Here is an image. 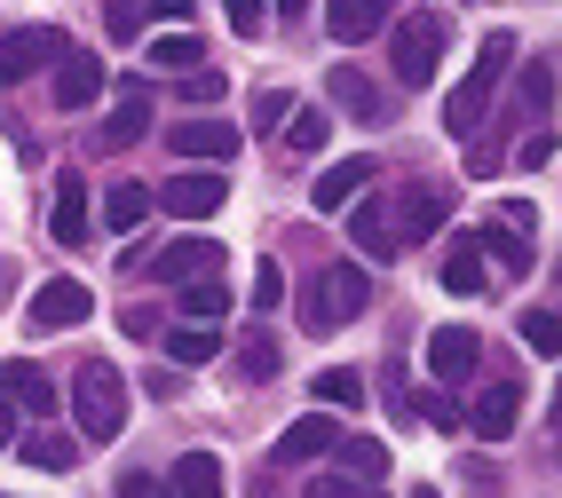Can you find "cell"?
Listing matches in <instances>:
<instances>
[{"label": "cell", "mask_w": 562, "mask_h": 498, "mask_svg": "<svg viewBox=\"0 0 562 498\" xmlns=\"http://www.w3.org/2000/svg\"><path fill=\"white\" fill-rule=\"evenodd\" d=\"M364 309H372V278L357 261H325L310 278V293H302V332H333V325H349Z\"/></svg>", "instance_id": "obj_1"}, {"label": "cell", "mask_w": 562, "mask_h": 498, "mask_svg": "<svg viewBox=\"0 0 562 498\" xmlns=\"http://www.w3.org/2000/svg\"><path fill=\"white\" fill-rule=\"evenodd\" d=\"M71 411H80V435L88 443H111L127 428V380H120V364H103V356H88L80 372H71Z\"/></svg>", "instance_id": "obj_2"}, {"label": "cell", "mask_w": 562, "mask_h": 498, "mask_svg": "<svg viewBox=\"0 0 562 498\" xmlns=\"http://www.w3.org/2000/svg\"><path fill=\"white\" fill-rule=\"evenodd\" d=\"M507 64H515V32H492V41L475 48V71L452 88V103H443V127H452L460 143L483 127V111H492V88L507 80Z\"/></svg>", "instance_id": "obj_3"}, {"label": "cell", "mask_w": 562, "mask_h": 498, "mask_svg": "<svg viewBox=\"0 0 562 498\" xmlns=\"http://www.w3.org/2000/svg\"><path fill=\"white\" fill-rule=\"evenodd\" d=\"M436 56H443V16H436V9H412V16L396 24V41H389L396 80H404V88H428V80H436Z\"/></svg>", "instance_id": "obj_4"}, {"label": "cell", "mask_w": 562, "mask_h": 498, "mask_svg": "<svg viewBox=\"0 0 562 498\" xmlns=\"http://www.w3.org/2000/svg\"><path fill=\"white\" fill-rule=\"evenodd\" d=\"M71 56V41L56 24H24V32H0V88L9 80H24V71H41V64H64Z\"/></svg>", "instance_id": "obj_5"}, {"label": "cell", "mask_w": 562, "mask_h": 498, "mask_svg": "<svg viewBox=\"0 0 562 498\" xmlns=\"http://www.w3.org/2000/svg\"><path fill=\"white\" fill-rule=\"evenodd\" d=\"M159 285H199V278H222V246L214 238H175L167 253H151L143 261Z\"/></svg>", "instance_id": "obj_6"}, {"label": "cell", "mask_w": 562, "mask_h": 498, "mask_svg": "<svg viewBox=\"0 0 562 498\" xmlns=\"http://www.w3.org/2000/svg\"><path fill=\"white\" fill-rule=\"evenodd\" d=\"M222 199H231V182H214V167H191V174L159 182V206H167V214H182V222L222 214Z\"/></svg>", "instance_id": "obj_7"}, {"label": "cell", "mask_w": 562, "mask_h": 498, "mask_svg": "<svg viewBox=\"0 0 562 498\" xmlns=\"http://www.w3.org/2000/svg\"><path fill=\"white\" fill-rule=\"evenodd\" d=\"M515 419H522V388H515V380H492V388L468 404V435L475 443H507Z\"/></svg>", "instance_id": "obj_8"}, {"label": "cell", "mask_w": 562, "mask_h": 498, "mask_svg": "<svg viewBox=\"0 0 562 498\" xmlns=\"http://www.w3.org/2000/svg\"><path fill=\"white\" fill-rule=\"evenodd\" d=\"M443 214H452V182H420V190H404V206H396V238L404 246H428Z\"/></svg>", "instance_id": "obj_9"}, {"label": "cell", "mask_w": 562, "mask_h": 498, "mask_svg": "<svg viewBox=\"0 0 562 498\" xmlns=\"http://www.w3.org/2000/svg\"><path fill=\"white\" fill-rule=\"evenodd\" d=\"M483 364V340L468 332V325H443V332H428V372L443 380V388H468V372Z\"/></svg>", "instance_id": "obj_10"}, {"label": "cell", "mask_w": 562, "mask_h": 498, "mask_svg": "<svg viewBox=\"0 0 562 498\" xmlns=\"http://www.w3.org/2000/svg\"><path fill=\"white\" fill-rule=\"evenodd\" d=\"M238 143H246V135H238L231 120H175V127H167V150H182V159H214V167L238 159Z\"/></svg>", "instance_id": "obj_11"}, {"label": "cell", "mask_w": 562, "mask_h": 498, "mask_svg": "<svg viewBox=\"0 0 562 498\" xmlns=\"http://www.w3.org/2000/svg\"><path fill=\"white\" fill-rule=\"evenodd\" d=\"M95 309V301H88V285L80 278H48L41 293H32V325H41V332H64V325H80Z\"/></svg>", "instance_id": "obj_12"}, {"label": "cell", "mask_w": 562, "mask_h": 498, "mask_svg": "<svg viewBox=\"0 0 562 498\" xmlns=\"http://www.w3.org/2000/svg\"><path fill=\"white\" fill-rule=\"evenodd\" d=\"M372 174H381L372 159H341V167H325V174L310 182V206H317V214H341V206H357Z\"/></svg>", "instance_id": "obj_13"}, {"label": "cell", "mask_w": 562, "mask_h": 498, "mask_svg": "<svg viewBox=\"0 0 562 498\" xmlns=\"http://www.w3.org/2000/svg\"><path fill=\"white\" fill-rule=\"evenodd\" d=\"M333 103H341L349 120H364V127H389V95L372 88L357 64H333Z\"/></svg>", "instance_id": "obj_14"}, {"label": "cell", "mask_w": 562, "mask_h": 498, "mask_svg": "<svg viewBox=\"0 0 562 498\" xmlns=\"http://www.w3.org/2000/svg\"><path fill=\"white\" fill-rule=\"evenodd\" d=\"M389 24V0H325V32L341 48H357V41H372V32Z\"/></svg>", "instance_id": "obj_15"}, {"label": "cell", "mask_w": 562, "mask_h": 498, "mask_svg": "<svg viewBox=\"0 0 562 498\" xmlns=\"http://www.w3.org/2000/svg\"><path fill=\"white\" fill-rule=\"evenodd\" d=\"M349 238L364 246V261H396V253H404V246H396V222H389L381 199H364V206L349 214Z\"/></svg>", "instance_id": "obj_16"}, {"label": "cell", "mask_w": 562, "mask_h": 498, "mask_svg": "<svg viewBox=\"0 0 562 498\" xmlns=\"http://www.w3.org/2000/svg\"><path fill=\"white\" fill-rule=\"evenodd\" d=\"M95 95H103V64H95V56H64V64H56V103H64V111H88Z\"/></svg>", "instance_id": "obj_17"}, {"label": "cell", "mask_w": 562, "mask_h": 498, "mask_svg": "<svg viewBox=\"0 0 562 498\" xmlns=\"http://www.w3.org/2000/svg\"><path fill=\"white\" fill-rule=\"evenodd\" d=\"M0 404H24L32 419H48V411H56V388H48L32 364H0Z\"/></svg>", "instance_id": "obj_18"}, {"label": "cell", "mask_w": 562, "mask_h": 498, "mask_svg": "<svg viewBox=\"0 0 562 498\" xmlns=\"http://www.w3.org/2000/svg\"><path fill=\"white\" fill-rule=\"evenodd\" d=\"M143 127H151V88H143V80H127V88H120V103H111V127H103V143L120 150V143H135Z\"/></svg>", "instance_id": "obj_19"}, {"label": "cell", "mask_w": 562, "mask_h": 498, "mask_svg": "<svg viewBox=\"0 0 562 498\" xmlns=\"http://www.w3.org/2000/svg\"><path fill=\"white\" fill-rule=\"evenodd\" d=\"M231 483H222V459L214 451H182L175 459V498H222Z\"/></svg>", "instance_id": "obj_20"}, {"label": "cell", "mask_w": 562, "mask_h": 498, "mask_svg": "<svg viewBox=\"0 0 562 498\" xmlns=\"http://www.w3.org/2000/svg\"><path fill=\"white\" fill-rule=\"evenodd\" d=\"M56 246H88V182L80 174L56 182Z\"/></svg>", "instance_id": "obj_21"}, {"label": "cell", "mask_w": 562, "mask_h": 498, "mask_svg": "<svg viewBox=\"0 0 562 498\" xmlns=\"http://www.w3.org/2000/svg\"><path fill=\"white\" fill-rule=\"evenodd\" d=\"M317 451H341V428H333L325 411L293 419V428H285V443H278V459H317Z\"/></svg>", "instance_id": "obj_22"}, {"label": "cell", "mask_w": 562, "mask_h": 498, "mask_svg": "<svg viewBox=\"0 0 562 498\" xmlns=\"http://www.w3.org/2000/svg\"><path fill=\"white\" fill-rule=\"evenodd\" d=\"M341 475L349 483H381L389 475V443L381 435H341Z\"/></svg>", "instance_id": "obj_23"}, {"label": "cell", "mask_w": 562, "mask_h": 498, "mask_svg": "<svg viewBox=\"0 0 562 498\" xmlns=\"http://www.w3.org/2000/svg\"><path fill=\"white\" fill-rule=\"evenodd\" d=\"M475 253L492 261V278H515V270H531V246H515V229L499 222V229H483L475 238Z\"/></svg>", "instance_id": "obj_24"}, {"label": "cell", "mask_w": 562, "mask_h": 498, "mask_svg": "<svg viewBox=\"0 0 562 498\" xmlns=\"http://www.w3.org/2000/svg\"><path fill=\"white\" fill-rule=\"evenodd\" d=\"M143 214H151V190L143 182H111L103 190V229H135Z\"/></svg>", "instance_id": "obj_25"}, {"label": "cell", "mask_w": 562, "mask_h": 498, "mask_svg": "<svg viewBox=\"0 0 562 498\" xmlns=\"http://www.w3.org/2000/svg\"><path fill=\"white\" fill-rule=\"evenodd\" d=\"M222 309H231V285H222V278L182 285V317H191V325H222Z\"/></svg>", "instance_id": "obj_26"}, {"label": "cell", "mask_w": 562, "mask_h": 498, "mask_svg": "<svg viewBox=\"0 0 562 498\" xmlns=\"http://www.w3.org/2000/svg\"><path fill=\"white\" fill-rule=\"evenodd\" d=\"M483 285H492V261H483V253H475V238H468V253L443 261V293H483Z\"/></svg>", "instance_id": "obj_27"}, {"label": "cell", "mask_w": 562, "mask_h": 498, "mask_svg": "<svg viewBox=\"0 0 562 498\" xmlns=\"http://www.w3.org/2000/svg\"><path fill=\"white\" fill-rule=\"evenodd\" d=\"M238 380H278V332H246L238 340Z\"/></svg>", "instance_id": "obj_28"}, {"label": "cell", "mask_w": 562, "mask_h": 498, "mask_svg": "<svg viewBox=\"0 0 562 498\" xmlns=\"http://www.w3.org/2000/svg\"><path fill=\"white\" fill-rule=\"evenodd\" d=\"M24 459H32V467H41V475H64L71 467V459H80V443H71V435H24Z\"/></svg>", "instance_id": "obj_29"}, {"label": "cell", "mask_w": 562, "mask_h": 498, "mask_svg": "<svg viewBox=\"0 0 562 498\" xmlns=\"http://www.w3.org/2000/svg\"><path fill=\"white\" fill-rule=\"evenodd\" d=\"M214 349H222L214 325H182V332L167 340V356H175V364H214Z\"/></svg>", "instance_id": "obj_30"}, {"label": "cell", "mask_w": 562, "mask_h": 498, "mask_svg": "<svg viewBox=\"0 0 562 498\" xmlns=\"http://www.w3.org/2000/svg\"><path fill=\"white\" fill-rule=\"evenodd\" d=\"M285 143L302 150V159H317V150L333 143V120H325V111H293V127H285Z\"/></svg>", "instance_id": "obj_31"}, {"label": "cell", "mask_w": 562, "mask_h": 498, "mask_svg": "<svg viewBox=\"0 0 562 498\" xmlns=\"http://www.w3.org/2000/svg\"><path fill=\"white\" fill-rule=\"evenodd\" d=\"M522 349L562 356V317H554V309H522Z\"/></svg>", "instance_id": "obj_32"}, {"label": "cell", "mask_w": 562, "mask_h": 498, "mask_svg": "<svg viewBox=\"0 0 562 498\" xmlns=\"http://www.w3.org/2000/svg\"><path fill=\"white\" fill-rule=\"evenodd\" d=\"M547 103H554V71L531 64V71H522V88H515V111H522V120H539Z\"/></svg>", "instance_id": "obj_33"}, {"label": "cell", "mask_w": 562, "mask_h": 498, "mask_svg": "<svg viewBox=\"0 0 562 498\" xmlns=\"http://www.w3.org/2000/svg\"><path fill=\"white\" fill-rule=\"evenodd\" d=\"M293 111H302L293 95H278V88H261V95H254V127H261V135H285V127H293Z\"/></svg>", "instance_id": "obj_34"}, {"label": "cell", "mask_w": 562, "mask_h": 498, "mask_svg": "<svg viewBox=\"0 0 562 498\" xmlns=\"http://www.w3.org/2000/svg\"><path fill=\"white\" fill-rule=\"evenodd\" d=\"M151 64L159 71H199V41L191 32H167V41H151Z\"/></svg>", "instance_id": "obj_35"}, {"label": "cell", "mask_w": 562, "mask_h": 498, "mask_svg": "<svg viewBox=\"0 0 562 498\" xmlns=\"http://www.w3.org/2000/svg\"><path fill=\"white\" fill-rule=\"evenodd\" d=\"M317 404L357 411V404H364V380H357V372H317Z\"/></svg>", "instance_id": "obj_36"}, {"label": "cell", "mask_w": 562, "mask_h": 498, "mask_svg": "<svg viewBox=\"0 0 562 498\" xmlns=\"http://www.w3.org/2000/svg\"><path fill=\"white\" fill-rule=\"evenodd\" d=\"M182 103H222V71H182Z\"/></svg>", "instance_id": "obj_37"}, {"label": "cell", "mask_w": 562, "mask_h": 498, "mask_svg": "<svg viewBox=\"0 0 562 498\" xmlns=\"http://www.w3.org/2000/svg\"><path fill=\"white\" fill-rule=\"evenodd\" d=\"M254 301H261V309H278V301H285V270H278V261H261V278H254Z\"/></svg>", "instance_id": "obj_38"}, {"label": "cell", "mask_w": 562, "mask_h": 498, "mask_svg": "<svg viewBox=\"0 0 562 498\" xmlns=\"http://www.w3.org/2000/svg\"><path fill=\"white\" fill-rule=\"evenodd\" d=\"M515 159H522V167H547V159H554V135H547V127H531V135L515 143Z\"/></svg>", "instance_id": "obj_39"}, {"label": "cell", "mask_w": 562, "mask_h": 498, "mask_svg": "<svg viewBox=\"0 0 562 498\" xmlns=\"http://www.w3.org/2000/svg\"><path fill=\"white\" fill-rule=\"evenodd\" d=\"M167 490H175V483H159V475H143V467H135V475H120V498H167Z\"/></svg>", "instance_id": "obj_40"}, {"label": "cell", "mask_w": 562, "mask_h": 498, "mask_svg": "<svg viewBox=\"0 0 562 498\" xmlns=\"http://www.w3.org/2000/svg\"><path fill=\"white\" fill-rule=\"evenodd\" d=\"M222 9H231V24L246 32V41H254V32H261V0H222Z\"/></svg>", "instance_id": "obj_41"}, {"label": "cell", "mask_w": 562, "mask_h": 498, "mask_svg": "<svg viewBox=\"0 0 562 498\" xmlns=\"http://www.w3.org/2000/svg\"><path fill=\"white\" fill-rule=\"evenodd\" d=\"M310 498H364L357 483H341V475H325V483H310Z\"/></svg>", "instance_id": "obj_42"}, {"label": "cell", "mask_w": 562, "mask_h": 498, "mask_svg": "<svg viewBox=\"0 0 562 498\" xmlns=\"http://www.w3.org/2000/svg\"><path fill=\"white\" fill-rule=\"evenodd\" d=\"M143 9H151V16H167V24H182V16H191V0H143Z\"/></svg>", "instance_id": "obj_43"}, {"label": "cell", "mask_w": 562, "mask_h": 498, "mask_svg": "<svg viewBox=\"0 0 562 498\" xmlns=\"http://www.w3.org/2000/svg\"><path fill=\"white\" fill-rule=\"evenodd\" d=\"M16 443V419H9V404H0V451H9Z\"/></svg>", "instance_id": "obj_44"}, {"label": "cell", "mask_w": 562, "mask_h": 498, "mask_svg": "<svg viewBox=\"0 0 562 498\" xmlns=\"http://www.w3.org/2000/svg\"><path fill=\"white\" fill-rule=\"evenodd\" d=\"M412 498H443V490H428V483H420V490H412Z\"/></svg>", "instance_id": "obj_45"}, {"label": "cell", "mask_w": 562, "mask_h": 498, "mask_svg": "<svg viewBox=\"0 0 562 498\" xmlns=\"http://www.w3.org/2000/svg\"><path fill=\"white\" fill-rule=\"evenodd\" d=\"M278 9H285V16H293V9H302V0H278Z\"/></svg>", "instance_id": "obj_46"}]
</instances>
